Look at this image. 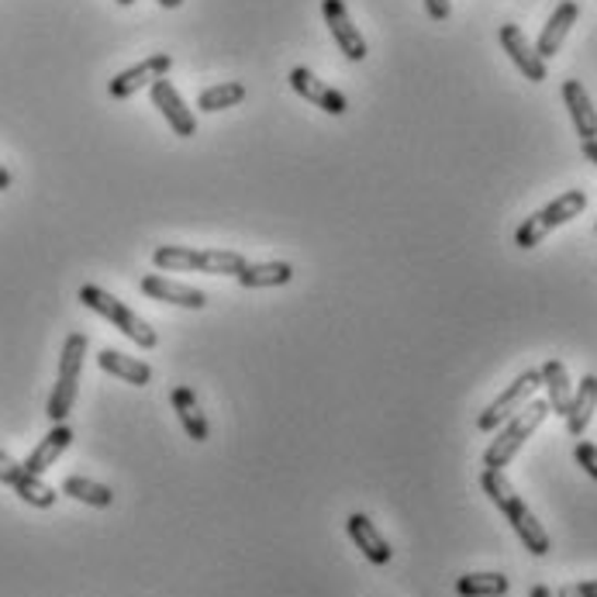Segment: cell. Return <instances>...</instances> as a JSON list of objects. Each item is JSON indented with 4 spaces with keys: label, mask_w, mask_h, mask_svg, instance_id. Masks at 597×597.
Masks as SVG:
<instances>
[{
    "label": "cell",
    "mask_w": 597,
    "mask_h": 597,
    "mask_svg": "<svg viewBox=\"0 0 597 597\" xmlns=\"http://www.w3.org/2000/svg\"><path fill=\"white\" fill-rule=\"evenodd\" d=\"M507 577L504 573H467V577L456 581L459 597H504L507 594Z\"/></svg>",
    "instance_id": "obj_25"
},
{
    "label": "cell",
    "mask_w": 597,
    "mask_h": 597,
    "mask_svg": "<svg viewBox=\"0 0 597 597\" xmlns=\"http://www.w3.org/2000/svg\"><path fill=\"white\" fill-rule=\"evenodd\" d=\"M584 156L597 166V139H590V142H584Z\"/></svg>",
    "instance_id": "obj_30"
},
{
    "label": "cell",
    "mask_w": 597,
    "mask_h": 597,
    "mask_svg": "<svg viewBox=\"0 0 597 597\" xmlns=\"http://www.w3.org/2000/svg\"><path fill=\"white\" fill-rule=\"evenodd\" d=\"M542 387H546V401H549V411L566 418L570 411V401H573V387H570V373L560 360H546L542 363Z\"/></svg>",
    "instance_id": "obj_21"
},
{
    "label": "cell",
    "mask_w": 597,
    "mask_h": 597,
    "mask_svg": "<svg viewBox=\"0 0 597 597\" xmlns=\"http://www.w3.org/2000/svg\"><path fill=\"white\" fill-rule=\"evenodd\" d=\"M238 286H246V291H262V286H286L294 280V267L283 259H270V262H246V267L238 270Z\"/></svg>",
    "instance_id": "obj_19"
},
{
    "label": "cell",
    "mask_w": 597,
    "mask_h": 597,
    "mask_svg": "<svg viewBox=\"0 0 597 597\" xmlns=\"http://www.w3.org/2000/svg\"><path fill=\"white\" fill-rule=\"evenodd\" d=\"M497 38H501L504 52L512 56V62L525 73V80H532V83H542L546 80V59L536 52V46L525 38V32L518 25H501Z\"/></svg>",
    "instance_id": "obj_14"
},
{
    "label": "cell",
    "mask_w": 597,
    "mask_h": 597,
    "mask_svg": "<svg viewBox=\"0 0 597 597\" xmlns=\"http://www.w3.org/2000/svg\"><path fill=\"white\" fill-rule=\"evenodd\" d=\"M542 387V373L539 370H525L522 377H515V384H507L494 401L480 411V418H477V429L480 432H497L507 418H512L515 411H522L528 401L536 397V390Z\"/></svg>",
    "instance_id": "obj_7"
},
{
    "label": "cell",
    "mask_w": 597,
    "mask_h": 597,
    "mask_svg": "<svg viewBox=\"0 0 597 597\" xmlns=\"http://www.w3.org/2000/svg\"><path fill=\"white\" fill-rule=\"evenodd\" d=\"M594 408H597V377L590 373V377H584L581 387L573 390V401H570V411H566V432L573 438H581L587 432Z\"/></svg>",
    "instance_id": "obj_23"
},
{
    "label": "cell",
    "mask_w": 597,
    "mask_h": 597,
    "mask_svg": "<svg viewBox=\"0 0 597 597\" xmlns=\"http://www.w3.org/2000/svg\"><path fill=\"white\" fill-rule=\"evenodd\" d=\"M160 8H166V11H176V8H184V0H156Z\"/></svg>",
    "instance_id": "obj_31"
},
{
    "label": "cell",
    "mask_w": 597,
    "mask_h": 597,
    "mask_svg": "<svg viewBox=\"0 0 597 597\" xmlns=\"http://www.w3.org/2000/svg\"><path fill=\"white\" fill-rule=\"evenodd\" d=\"M557 597H597V581H584V584H566L557 590Z\"/></svg>",
    "instance_id": "obj_28"
},
{
    "label": "cell",
    "mask_w": 597,
    "mask_h": 597,
    "mask_svg": "<svg viewBox=\"0 0 597 597\" xmlns=\"http://www.w3.org/2000/svg\"><path fill=\"white\" fill-rule=\"evenodd\" d=\"M480 488H483V494H488L494 504H497V512L512 522V528H515V536L522 539V546L532 552V557H546V552L552 549L549 546V536H546V528H542V522L532 515V507H528L518 494H515V488H512V480L504 477V470H483L480 473Z\"/></svg>",
    "instance_id": "obj_1"
},
{
    "label": "cell",
    "mask_w": 597,
    "mask_h": 597,
    "mask_svg": "<svg viewBox=\"0 0 597 597\" xmlns=\"http://www.w3.org/2000/svg\"><path fill=\"white\" fill-rule=\"evenodd\" d=\"M577 17H581V4L577 0H563V4L549 14V21L542 25V35H539V42H536V52L542 56V59H552L560 52V46H563V38L570 35V28L577 25Z\"/></svg>",
    "instance_id": "obj_15"
},
{
    "label": "cell",
    "mask_w": 597,
    "mask_h": 597,
    "mask_svg": "<svg viewBox=\"0 0 597 597\" xmlns=\"http://www.w3.org/2000/svg\"><path fill=\"white\" fill-rule=\"evenodd\" d=\"M142 294L152 297V301H163V304H176V307H187V312H204L208 307V297L197 291V286H187V283H176L169 277H160V273H149L142 277Z\"/></svg>",
    "instance_id": "obj_13"
},
{
    "label": "cell",
    "mask_w": 597,
    "mask_h": 597,
    "mask_svg": "<svg viewBox=\"0 0 597 597\" xmlns=\"http://www.w3.org/2000/svg\"><path fill=\"white\" fill-rule=\"evenodd\" d=\"M70 446H73V429L62 422V425H56V429L32 449V456L25 459V467H28L32 473L42 477V473H46V470L52 467V463H56L66 449H70Z\"/></svg>",
    "instance_id": "obj_22"
},
{
    "label": "cell",
    "mask_w": 597,
    "mask_h": 597,
    "mask_svg": "<svg viewBox=\"0 0 597 597\" xmlns=\"http://www.w3.org/2000/svg\"><path fill=\"white\" fill-rule=\"evenodd\" d=\"M0 483H8V488L25 501V504H32V507H52L56 501H59V494L49 488L46 480H42L38 473H32L25 463H17L11 453H4L0 449Z\"/></svg>",
    "instance_id": "obj_8"
},
{
    "label": "cell",
    "mask_w": 597,
    "mask_h": 597,
    "mask_svg": "<svg viewBox=\"0 0 597 597\" xmlns=\"http://www.w3.org/2000/svg\"><path fill=\"white\" fill-rule=\"evenodd\" d=\"M286 83H291V91H294L297 97H304L307 104L321 107L325 115H331V118H342L346 110H349L346 94H342V91H336V86L321 83L312 70H307V66H294L291 77H286Z\"/></svg>",
    "instance_id": "obj_10"
},
{
    "label": "cell",
    "mask_w": 597,
    "mask_h": 597,
    "mask_svg": "<svg viewBox=\"0 0 597 597\" xmlns=\"http://www.w3.org/2000/svg\"><path fill=\"white\" fill-rule=\"evenodd\" d=\"M346 532H349V539L356 542V549L363 552V557H366L370 563H377V566L390 563L394 549L387 546V539L377 532V525H373L366 515H349V522H346Z\"/></svg>",
    "instance_id": "obj_17"
},
{
    "label": "cell",
    "mask_w": 597,
    "mask_h": 597,
    "mask_svg": "<svg viewBox=\"0 0 597 597\" xmlns=\"http://www.w3.org/2000/svg\"><path fill=\"white\" fill-rule=\"evenodd\" d=\"M242 101H246V86H242V83H218V86H211V91H204L201 97H197V107L211 115V110H229V107H235Z\"/></svg>",
    "instance_id": "obj_26"
},
{
    "label": "cell",
    "mask_w": 597,
    "mask_h": 597,
    "mask_svg": "<svg viewBox=\"0 0 597 597\" xmlns=\"http://www.w3.org/2000/svg\"><path fill=\"white\" fill-rule=\"evenodd\" d=\"M169 401H173V411H176V418H180L184 432H187L194 442H208V435H211V425H208V418H204L201 405H197V394H194L190 387H173Z\"/></svg>",
    "instance_id": "obj_20"
},
{
    "label": "cell",
    "mask_w": 597,
    "mask_h": 597,
    "mask_svg": "<svg viewBox=\"0 0 597 597\" xmlns=\"http://www.w3.org/2000/svg\"><path fill=\"white\" fill-rule=\"evenodd\" d=\"M97 366L104 373H110V377L131 384V387H149L152 384V366L136 360V356H125V352H118V349H101Z\"/></svg>",
    "instance_id": "obj_18"
},
{
    "label": "cell",
    "mask_w": 597,
    "mask_h": 597,
    "mask_svg": "<svg viewBox=\"0 0 597 597\" xmlns=\"http://www.w3.org/2000/svg\"><path fill=\"white\" fill-rule=\"evenodd\" d=\"M80 304L83 307H91L94 315H101L104 321L115 325L121 336H128L131 342H136L139 349H156L160 336H156V328H152L145 318H139L125 301H118L115 294H107L104 286L97 283H83L80 286Z\"/></svg>",
    "instance_id": "obj_3"
},
{
    "label": "cell",
    "mask_w": 597,
    "mask_h": 597,
    "mask_svg": "<svg viewBox=\"0 0 597 597\" xmlns=\"http://www.w3.org/2000/svg\"><path fill=\"white\" fill-rule=\"evenodd\" d=\"M8 187H11V173L0 166V190H8Z\"/></svg>",
    "instance_id": "obj_32"
},
{
    "label": "cell",
    "mask_w": 597,
    "mask_h": 597,
    "mask_svg": "<svg viewBox=\"0 0 597 597\" xmlns=\"http://www.w3.org/2000/svg\"><path fill=\"white\" fill-rule=\"evenodd\" d=\"M425 11L432 21H449L453 14V0H425Z\"/></svg>",
    "instance_id": "obj_29"
},
{
    "label": "cell",
    "mask_w": 597,
    "mask_h": 597,
    "mask_svg": "<svg viewBox=\"0 0 597 597\" xmlns=\"http://www.w3.org/2000/svg\"><path fill=\"white\" fill-rule=\"evenodd\" d=\"M62 494L80 501V504H91V507H110V504H115V491L104 488V483H97V480H91V477H66Z\"/></svg>",
    "instance_id": "obj_24"
},
{
    "label": "cell",
    "mask_w": 597,
    "mask_h": 597,
    "mask_svg": "<svg viewBox=\"0 0 597 597\" xmlns=\"http://www.w3.org/2000/svg\"><path fill=\"white\" fill-rule=\"evenodd\" d=\"M321 14H325V25H328L331 38H336V46L342 49V56L349 62H363L366 59V38L360 35L356 25H352L349 8L342 4V0H325Z\"/></svg>",
    "instance_id": "obj_12"
},
{
    "label": "cell",
    "mask_w": 597,
    "mask_h": 597,
    "mask_svg": "<svg viewBox=\"0 0 597 597\" xmlns=\"http://www.w3.org/2000/svg\"><path fill=\"white\" fill-rule=\"evenodd\" d=\"M532 597H552V590H549L546 584H536V587H532Z\"/></svg>",
    "instance_id": "obj_33"
},
{
    "label": "cell",
    "mask_w": 597,
    "mask_h": 597,
    "mask_svg": "<svg viewBox=\"0 0 597 597\" xmlns=\"http://www.w3.org/2000/svg\"><path fill=\"white\" fill-rule=\"evenodd\" d=\"M83 360H86V336H83V331H73V336H66V342H62L59 377H56V387H52V394H49V408H46V414L52 418L56 425H62V422H66V414H70L73 405H77Z\"/></svg>",
    "instance_id": "obj_5"
},
{
    "label": "cell",
    "mask_w": 597,
    "mask_h": 597,
    "mask_svg": "<svg viewBox=\"0 0 597 597\" xmlns=\"http://www.w3.org/2000/svg\"><path fill=\"white\" fill-rule=\"evenodd\" d=\"M118 4H121V8H131V4H136V0H118Z\"/></svg>",
    "instance_id": "obj_34"
},
{
    "label": "cell",
    "mask_w": 597,
    "mask_h": 597,
    "mask_svg": "<svg viewBox=\"0 0 597 597\" xmlns=\"http://www.w3.org/2000/svg\"><path fill=\"white\" fill-rule=\"evenodd\" d=\"M584 208H587V194L584 190H566V194H560L557 201H549L532 218L522 221V229L515 232V246L518 249H536L552 229H560V225H566V221L581 218Z\"/></svg>",
    "instance_id": "obj_6"
},
{
    "label": "cell",
    "mask_w": 597,
    "mask_h": 597,
    "mask_svg": "<svg viewBox=\"0 0 597 597\" xmlns=\"http://www.w3.org/2000/svg\"><path fill=\"white\" fill-rule=\"evenodd\" d=\"M149 94H152V104L160 107V115L166 118V125L173 128V136H180V139H190L197 136V118H194V110L184 104L180 91L166 80L160 77L156 83L149 86Z\"/></svg>",
    "instance_id": "obj_11"
},
{
    "label": "cell",
    "mask_w": 597,
    "mask_h": 597,
    "mask_svg": "<svg viewBox=\"0 0 597 597\" xmlns=\"http://www.w3.org/2000/svg\"><path fill=\"white\" fill-rule=\"evenodd\" d=\"M563 104L570 110V121H573V128H577L581 142L597 139V110H594L581 80H563Z\"/></svg>",
    "instance_id": "obj_16"
},
{
    "label": "cell",
    "mask_w": 597,
    "mask_h": 597,
    "mask_svg": "<svg viewBox=\"0 0 597 597\" xmlns=\"http://www.w3.org/2000/svg\"><path fill=\"white\" fill-rule=\"evenodd\" d=\"M160 270H184V273H214V277H238L246 267V256L232 249H187V246H160L152 253Z\"/></svg>",
    "instance_id": "obj_4"
},
{
    "label": "cell",
    "mask_w": 597,
    "mask_h": 597,
    "mask_svg": "<svg viewBox=\"0 0 597 597\" xmlns=\"http://www.w3.org/2000/svg\"><path fill=\"white\" fill-rule=\"evenodd\" d=\"M552 411H549V401H539V397H532L522 411H515L507 422L497 429V438H491L488 453H483V470H504L507 463H512L522 446L528 438L536 435V429L546 422Z\"/></svg>",
    "instance_id": "obj_2"
},
{
    "label": "cell",
    "mask_w": 597,
    "mask_h": 597,
    "mask_svg": "<svg viewBox=\"0 0 597 597\" xmlns=\"http://www.w3.org/2000/svg\"><path fill=\"white\" fill-rule=\"evenodd\" d=\"M169 70H173V56L156 52V56H149L136 66H128V70H121L115 80L107 83V94L115 101H128V97H136L142 86H152L160 77H166Z\"/></svg>",
    "instance_id": "obj_9"
},
{
    "label": "cell",
    "mask_w": 597,
    "mask_h": 597,
    "mask_svg": "<svg viewBox=\"0 0 597 597\" xmlns=\"http://www.w3.org/2000/svg\"><path fill=\"white\" fill-rule=\"evenodd\" d=\"M573 459L581 463L584 473L590 480H597V446H594V442H577V449H573Z\"/></svg>",
    "instance_id": "obj_27"
}]
</instances>
